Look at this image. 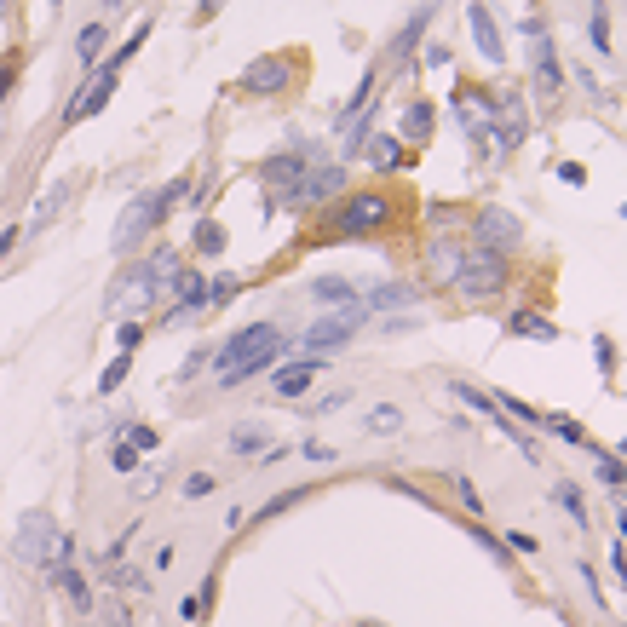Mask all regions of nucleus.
I'll list each match as a JSON object with an SVG mask.
<instances>
[{"instance_id": "9d476101", "label": "nucleus", "mask_w": 627, "mask_h": 627, "mask_svg": "<svg viewBox=\"0 0 627 627\" xmlns=\"http://www.w3.org/2000/svg\"><path fill=\"white\" fill-rule=\"evenodd\" d=\"M340 196H346V162H311L305 179L294 185V196L282 202V213H317L328 202H340Z\"/></svg>"}, {"instance_id": "774afa93", "label": "nucleus", "mask_w": 627, "mask_h": 627, "mask_svg": "<svg viewBox=\"0 0 627 627\" xmlns=\"http://www.w3.org/2000/svg\"><path fill=\"white\" fill-rule=\"evenodd\" d=\"M110 6H116V0H110Z\"/></svg>"}, {"instance_id": "cd10ccee", "label": "nucleus", "mask_w": 627, "mask_h": 627, "mask_svg": "<svg viewBox=\"0 0 627 627\" xmlns=\"http://www.w3.org/2000/svg\"><path fill=\"white\" fill-rule=\"evenodd\" d=\"M587 41H593L599 58L616 52V41H610V6H604V0H593V12H587Z\"/></svg>"}, {"instance_id": "69168bd1", "label": "nucleus", "mask_w": 627, "mask_h": 627, "mask_svg": "<svg viewBox=\"0 0 627 627\" xmlns=\"http://www.w3.org/2000/svg\"><path fill=\"white\" fill-rule=\"evenodd\" d=\"M47 6H52V12H58V6H64V0H47Z\"/></svg>"}, {"instance_id": "864d4df0", "label": "nucleus", "mask_w": 627, "mask_h": 627, "mask_svg": "<svg viewBox=\"0 0 627 627\" xmlns=\"http://www.w3.org/2000/svg\"><path fill=\"white\" fill-rule=\"evenodd\" d=\"M576 576H581V587H587V599H593V604H604V587H599V576H593L587 564H576Z\"/></svg>"}, {"instance_id": "79ce46f5", "label": "nucleus", "mask_w": 627, "mask_h": 627, "mask_svg": "<svg viewBox=\"0 0 627 627\" xmlns=\"http://www.w3.org/2000/svg\"><path fill=\"white\" fill-rule=\"evenodd\" d=\"M346 403H351V392H346V386H340V392H323V397H317V403H305V415H311V420H323V415H340Z\"/></svg>"}, {"instance_id": "423d86ee", "label": "nucleus", "mask_w": 627, "mask_h": 627, "mask_svg": "<svg viewBox=\"0 0 627 627\" xmlns=\"http://www.w3.org/2000/svg\"><path fill=\"white\" fill-rule=\"evenodd\" d=\"M524 41H530V93L541 110H553L558 98H564V81H570V70H564V58H558L553 47V29H547V18L541 12H530L524 18Z\"/></svg>"}, {"instance_id": "680f3d73", "label": "nucleus", "mask_w": 627, "mask_h": 627, "mask_svg": "<svg viewBox=\"0 0 627 627\" xmlns=\"http://www.w3.org/2000/svg\"><path fill=\"white\" fill-rule=\"evenodd\" d=\"M219 6H225V0H196V24H208V18H219Z\"/></svg>"}, {"instance_id": "6ab92c4d", "label": "nucleus", "mask_w": 627, "mask_h": 627, "mask_svg": "<svg viewBox=\"0 0 627 627\" xmlns=\"http://www.w3.org/2000/svg\"><path fill=\"white\" fill-rule=\"evenodd\" d=\"M432 133H438V104L432 98H409L403 116H397V139L409 150H420V144H432Z\"/></svg>"}, {"instance_id": "c756f323", "label": "nucleus", "mask_w": 627, "mask_h": 627, "mask_svg": "<svg viewBox=\"0 0 627 627\" xmlns=\"http://www.w3.org/2000/svg\"><path fill=\"white\" fill-rule=\"evenodd\" d=\"M64 202H70V179H58V185H52L47 196H41V208H35V219H29V231H47L52 219L64 213Z\"/></svg>"}, {"instance_id": "37998d69", "label": "nucleus", "mask_w": 627, "mask_h": 627, "mask_svg": "<svg viewBox=\"0 0 627 627\" xmlns=\"http://www.w3.org/2000/svg\"><path fill=\"white\" fill-rule=\"evenodd\" d=\"M144 41H150V18H144V24L133 29V35H127V41H121L116 52H110V64H116V70H127V58H133V52H139Z\"/></svg>"}, {"instance_id": "f704fd0d", "label": "nucleus", "mask_w": 627, "mask_h": 627, "mask_svg": "<svg viewBox=\"0 0 627 627\" xmlns=\"http://www.w3.org/2000/svg\"><path fill=\"white\" fill-rule=\"evenodd\" d=\"M104 576H110V587H121V593H150V576L133 570V564H104Z\"/></svg>"}, {"instance_id": "de8ad7c7", "label": "nucleus", "mask_w": 627, "mask_h": 627, "mask_svg": "<svg viewBox=\"0 0 627 627\" xmlns=\"http://www.w3.org/2000/svg\"><path fill=\"white\" fill-rule=\"evenodd\" d=\"M208 363H213V346H196V351L185 357V363H179V380H196V374L208 369Z\"/></svg>"}, {"instance_id": "3c124183", "label": "nucleus", "mask_w": 627, "mask_h": 627, "mask_svg": "<svg viewBox=\"0 0 627 627\" xmlns=\"http://www.w3.org/2000/svg\"><path fill=\"white\" fill-rule=\"evenodd\" d=\"M156 489H162V472H133V495H139V501H150Z\"/></svg>"}, {"instance_id": "b1692460", "label": "nucleus", "mask_w": 627, "mask_h": 627, "mask_svg": "<svg viewBox=\"0 0 627 627\" xmlns=\"http://www.w3.org/2000/svg\"><path fill=\"white\" fill-rule=\"evenodd\" d=\"M507 334H518V340H558V323L547 311H535V305H518L507 317Z\"/></svg>"}, {"instance_id": "7c9ffc66", "label": "nucleus", "mask_w": 627, "mask_h": 627, "mask_svg": "<svg viewBox=\"0 0 627 627\" xmlns=\"http://www.w3.org/2000/svg\"><path fill=\"white\" fill-rule=\"evenodd\" d=\"M363 426H369L374 438H392V432H403V409L397 403H374L369 415H363Z\"/></svg>"}, {"instance_id": "09e8293b", "label": "nucleus", "mask_w": 627, "mask_h": 627, "mask_svg": "<svg viewBox=\"0 0 627 627\" xmlns=\"http://www.w3.org/2000/svg\"><path fill=\"white\" fill-rule=\"evenodd\" d=\"M139 340H144V323H139V317H121V328H116V346H121V351H133Z\"/></svg>"}, {"instance_id": "412c9836", "label": "nucleus", "mask_w": 627, "mask_h": 627, "mask_svg": "<svg viewBox=\"0 0 627 627\" xmlns=\"http://www.w3.org/2000/svg\"><path fill=\"white\" fill-rule=\"evenodd\" d=\"M357 156H363L374 173H403V167H409V144L397 139V133H369V144H363Z\"/></svg>"}, {"instance_id": "052dcab7", "label": "nucleus", "mask_w": 627, "mask_h": 627, "mask_svg": "<svg viewBox=\"0 0 627 627\" xmlns=\"http://www.w3.org/2000/svg\"><path fill=\"white\" fill-rule=\"evenodd\" d=\"M179 616H185V622H202V599H196V593H190V599H179Z\"/></svg>"}, {"instance_id": "c9c22d12", "label": "nucleus", "mask_w": 627, "mask_h": 627, "mask_svg": "<svg viewBox=\"0 0 627 627\" xmlns=\"http://www.w3.org/2000/svg\"><path fill=\"white\" fill-rule=\"evenodd\" d=\"M127 374H133V351H116V363H110V369L98 374V397H116Z\"/></svg>"}, {"instance_id": "f8f14e48", "label": "nucleus", "mask_w": 627, "mask_h": 627, "mask_svg": "<svg viewBox=\"0 0 627 627\" xmlns=\"http://www.w3.org/2000/svg\"><path fill=\"white\" fill-rule=\"evenodd\" d=\"M294 70H300L294 52H265V58H254L248 70L236 75V87H242L248 98H282L288 87H294Z\"/></svg>"}, {"instance_id": "0e129e2a", "label": "nucleus", "mask_w": 627, "mask_h": 627, "mask_svg": "<svg viewBox=\"0 0 627 627\" xmlns=\"http://www.w3.org/2000/svg\"><path fill=\"white\" fill-rule=\"evenodd\" d=\"M616 541L627 547V512H622V507H616Z\"/></svg>"}, {"instance_id": "0eeeda50", "label": "nucleus", "mask_w": 627, "mask_h": 627, "mask_svg": "<svg viewBox=\"0 0 627 627\" xmlns=\"http://www.w3.org/2000/svg\"><path fill=\"white\" fill-rule=\"evenodd\" d=\"M369 323V305H340V311H323L317 323L305 328L300 340H294V357H334V351L351 346V334Z\"/></svg>"}, {"instance_id": "603ef678", "label": "nucleus", "mask_w": 627, "mask_h": 627, "mask_svg": "<svg viewBox=\"0 0 627 627\" xmlns=\"http://www.w3.org/2000/svg\"><path fill=\"white\" fill-rule=\"evenodd\" d=\"M576 87H581L587 98H610V93L599 87V75H593V70H581V64H576Z\"/></svg>"}, {"instance_id": "49530a36", "label": "nucleus", "mask_w": 627, "mask_h": 627, "mask_svg": "<svg viewBox=\"0 0 627 627\" xmlns=\"http://www.w3.org/2000/svg\"><path fill=\"white\" fill-rule=\"evenodd\" d=\"M449 489L461 495V507H466V512H484V495L472 489V478H461V472H455V478H449Z\"/></svg>"}, {"instance_id": "4be33fe9", "label": "nucleus", "mask_w": 627, "mask_h": 627, "mask_svg": "<svg viewBox=\"0 0 627 627\" xmlns=\"http://www.w3.org/2000/svg\"><path fill=\"white\" fill-rule=\"evenodd\" d=\"M47 587H58V593H64V599L75 604V610H81V616H93V581L81 576V570H75V564H52L47 570Z\"/></svg>"}, {"instance_id": "4d7b16f0", "label": "nucleus", "mask_w": 627, "mask_h": 627, "mask_svg": "<svg viewBox=\"0 0 627 627\" xmlns=\"http://www.w3.org/2000/svg\"><path fill=\"white\" fill-rule=\"evenodd\" d=\"M593 346H599V369L610 374V369H616V346H610V334H599V340H593Z\"/></svg>"}, {"instance_id": "5701e85b", "label": "nucleus", "mask_w": 627, "mask_h": 627, "mask_svg": "<svg viewBox=\"0 0 627 627\" xmlns=\"http://www.w3.org/2000/svg\"><path fill=\"white\" fill-rule=\"evenodd\" d=\"M225 449H231L236 461H259V455L271 449V426H265V420H236L231 438H225Z\"/></svg>"}, {"instance_id": "f03ea898", "label": "nucleus", "mask_w": 627, "mask_h": 627, "mask_svg": "<svg viewBox=\"0 0 627 627\" xmlns=\"http://www.w3.org/2000/svg\"><path fill=\"white\" fill-rule=\"evenodd\" d=\"M397 219V202L386 190H346L340 202L323 208V236L328 242H363V236H380Z\"/></svg>"}, {"instance_id": "c03bdc74", "label": "nucleus", "mask_w": 627, "mask_h": 627, "mask_svg": "<svg viewBox=\"0 0 627 627\" xmlns=\"http://www.w3.org/2000/svg\"><path fill=\"white\" fill-rule=\"evenodd\" d=\"M139 461H144V455H139V449H133V443H110V466H116V472H127V478H133V472H139Z\"/></svg>"}, {"instance_id": "8fccbe9b", "label": "nucleus", "mask_w": 627, "mask_h": 627, "mask_svg": "<svg viewBox=\"0 0 627 627\" xmlns=\"http://www.w3.org/2000/svg\"><path fill=\"white\" fill-rule=\"evenodd\" d=\"M18 70H24L18 58H0V104L12 98V87H18Z\"/></svg>"}, {"instance_id": "4c0bfd02", "label": "nucleus", "mask_w": 627, "mask_h": 627, "mask_svg": "<svg viewBox=\"0 0 627 627\" xmlns=\"http://www.w3.org/2000/svg\"><path fill=\"white\" fill-rule=\"evenodd\" d=\"M599 484L622 501L627 495V461H616V455H599Z\"/></svg>"}, {"instance_id": "9b49d317", "label": "nucleus", "mask_w": 627, "mask_h": 627, "mask_svg": "<svg viewBox=\"0 0 627 627\" xmlns=\"http://www.w3.org/2000/svg\"><path fill=\"white\" fill-rule=\"evenodd\" d=\"M116 87H121V70L104 58L98 70L81 75V87L70 93V104H64V127H81V121L104 116V110H110V98H116Z\"/></svg>"}, {"instance_id": "58836bf2", "label": "nucleus", "mask_w": 627, "mask_h": 627, "mask_svg": "<svg viewBox=\"0 0 627 627\" xmlns=\"http://www.w3.org/2000/svg\"><path fill=\"white\" fill-rule=\"evenodd\" d=\"M541 420H547V426H553V432H558L564 443H576V449H593V455H599V443L587 438V432H581V426H576L570 415H541Z\"/></svg>"}, {"instance_id": "aec40b11", "label": "nucleus", "mask_w": 627, "mask_h": 627, "mask_svg": "<svg viewBox=\"0 0 627 627\" xmlns=\"http://www.w3.org/2000/svg\"><path fill=\"white\" fill-rule=\"evenodd\" d=\"M363 305H369V317L374 311H409V305H420V288L403 277H380L363 288Z\"/></svg>"}, {"instance_id": "2f4dec72", "label": "nucleus", "mask_w": 627, "mask_h": 627, "mask_svg": "<svg viewBox=\"0 0 627 627\" xmlns=\"http://www.w3.org/2000/svg\"><path fill=\"white\" fill-rule=\"evenodd\" d=\"M553 501L570 512V518H576V530H587V501H581V484H570V478H564V484H553Z\"/></svg>"}, {"instance_id": "5fc2aeb1", "label": "nucleus", "mask_w": 627, "mask_h": 627, "mask_svg": "<svg viewBox=\"0 0 627 627\" xmlns=\"http://www.w3.org/2000/svg\"><path fill=\"white\" fill-rule=\"evenodd\" d=\"M18 236H24V225H6V231H0V265L12 259V248H18Z\"/></svg>"}, {"instance_id": "7ed1b4c3", "label": "nucleus", "mask_w": 627, "mask_h": 627, "mask_svg": "<svg viewBox=\"0 0 627 627\" xmlns=\"http://www.w3.org/2000/svg\"><path fill=\"white\" fill-rule=\"evenodd\" d=\"M185 196H190V173L167 179L162 190H144V196H133V202H127V213L116 219V231H110V248H116V254H139L144 236L162 231V219H167L173 208H179Z\"/></svg>"}, {"instance_id": "f3484780", "label": "nucleus", "mask_w": 627, "mask_h": 627, "mask_svg": "<svg viewBox=\"0 0 627 627\" xmlns=\"http://www.w3.org/2000/svg\"><path fill=\"white\" fill-rule=\"evenodd\" d=\"M466 29H472V47L484 52L489 70H507V41H501V24H495V12H489L484 0L466 6Z\"/></svg>"}, {"instance_id": "ddd939ff", "label": "nucleus", "mask_w": 627, "mask_h": 627, "mask_svg": "<svg viewBox=\"0 0 627 627\" xmlns=\"http://www.w3.org/2000/svg\"><path fill=\"white\" fill-rule=\"evenodd\" d=\"M466 236H472V248H495V254H518L524 248V225L507 208H478L466 219Z\"/></svg>"}, {"instance_id": "dca6fc26", "label": "nucleus", "mask_w": 627, "mask_h": 627, "mask_svg": "<svg viewBox=\"0 0 627 627\" xmlns=\"http://www.w3.org/2000/svg\"><path fill=\"white\" fill-rule=\"evenodd\" d=\"M524 133H530L524 93H495V133H489V144H495V150H518Z\"/></svg>"}, {"instance_id": "a211bd4d", "label": "nucleus", "mask_w": 627, "mask_h": 627, "mask_svg": "<svg viewBox=\"0 0 627 627\" xmlns=\"http://www.w3.org/2000/svg\"><path fill=\"white\" fill-rule=\"evenodd\" d=\"M317 374H323V357H288V363L271 369V392H277L282 403H300V397L311 392Z\"/></svg>"}, {"instance_id": "2eb2a0df", "label": "nucleus", "mask_w": 627, "mask_h": 627, "mask_svg": "<svg viewBox=\"0 0 627 627\" xmlns=\"http://www.w3.org/2000/svg\"><path fill=\"white\" fill-rule=\"evenodd\" d=\"M167 300H173V311L162 317L167 328H179V323H190V317H202V311H208V277H202L196 265H185V271L173 277V288H167Z\"/></svg>"}, {"instance_id": "e433bc0d", "label": "nucleus", "mask_w": 627, "mask_h": 627, "mask_svg": "<svg viewBox=\"0 0 627 627\" xmlns=\"http://www.w3.org/2000/svg\"><path fill=\"white\" fill-rule=\"evenodd\" d=\"M305 495H311V484H294V489H282V495H271V501H265V507L254 512V518H259V524H265V518H282V512H288V507H300Z\"/></svg>"}, {"instance_id": "a19ab883", "label": "nucleus", "mask_w": 627, "mask_h": 627, "mask_svg": "<svg viewBox=\"0 0 627 627\" xmlns=\"http://www.w3.org/2000/svg\"><path fill=\"white\" fill-rule=\"evenodd\" d=\"M466 535H472V541H478V547H484V553L495 558V564H512L507 541H501V535H495V530H484V524H472V530H466Z\"/></svg>"}, {"instance_id": "c85d7f7f", "label": "nucleus", "mask_w": 627, "mask_h": 627, "mask_svg": "<svg viewBox=\"0 0 627 627\" xmlns=\"http://www.w3.org/2000/svg\"><path fill=\"white\" fill-rule=\"evenodd\" d=\"M461 248H466V242H432V282H438V288H449V282H455Z\"/></svg>"}, {"instance_id": "e2e57ef3", "label": "nucleus", "mask_w": 627, "mask_h": 627, "mask_svg": "<svg viewBox=\"0 0 627 627\" xmlns=\"http://www.w3.org/2000/svg\"><path fill=\"white\" fill-rule=\"evenodd\" d=\"M104 627H133V616H127L121 604H110V616H104Z\"/></svg>"}, {"instance_id": "393cba45", "label": "nucleus", "mask_w": 627, "mask_h": 627, "mask_svg": "<svg viewBox=\"0 0 627 627\" xmlns=\"http://www.w3.org/2000/svg\"><path fill=\"white\" fill-rule=\"evenodd\" d=\"M311 300H323L328 311H340V305H363V288L351 277H311Z\"/></svg>"}, {"instance_id": "f257e3e1", "label": "nucleus", "mask_w": 627, "mask_h": 627, "mask_svg": "<svg viewBox=\"0 0 627 627\" xmlns=\"http://www.w3.org/2000/svg\"><path fill=\"white\" fill-rule=\"evenodd\" d=\"M294 357V340H288V328L277 323H248L236 328L231 340H219L213 346V380L231 392V386H248V380H259V374H271L277 363H288Z\"/></svg>"}, {"instance_id": "4468645a", "label": "nucleus", "mask_w": 627, "mask_h": 627, "mask_svg": "<svg viewBox=\"0 0 627 627\" xmlns=\"http://www.w3.org/2000/svg\"><path fill=\"white\" fill-rule=\"evenodd\" d=\"M438 12H443V0H420L415 12H409V24L397 29L392 47H386V64H392V70H409V64H415V47L426 41V29L438 24Z\"/></svg>"}, {"instance_id": "a18cd8bd", "label": "nucleus", "mask_w": 627, "mask_h": 627, "mask_svg": "<svg viewBox=\"0 0 627 627\" xmlns=\"http://www.w3.org/2000/svg\"><path fill=\"white\" fill-rule=\"evenodd\" d=\"M300 455H305L311 466H334V461H340V449H334V443H323V438H305Z\"/></svg>"}, {"instance_id": "1a4fd4ad", "label": "nucleus", "mask_w": 627, "mask_h": 627, "mask_svg": "<svg viewBox=\"0 0 627 627\" xmlns=\"http://www.w3.org/2000/svg\"><path fill=\"white\" fill-rule=\"evenodd\" d=\"M449 110H455V121H461L472 156L489 162V156H495V144H489V133H495V93H484V87H455Z\"/></svg>"}, {"instance_id": "473e14b6", "label": "nucleus", "mask_w": 627, "mask_h": 627, "mask_svg": "<svg viewBox=\"0 0 627 627\" xmlns=\"http://www.w3.org/2000/svg\"><path fill=\"white\" fill-rule=\"evenodd\" d=\"M116 438H121V443H133L139 455H156V449H162V432H156V426H144V420H133V426H121Z\"/></svg>"}, {"instance_id": "39448f33", "label": "nucleus", "mask_w": 627, "mask_h": 627, "mask_svg": "<svg viewBox=\"0 0 627 627\" xmlns=\"http://www.w3.org/2000/svg\"><path fill=\"white\" fill-rule=\"evenodd\" d=\"M507 282H512V259L507 254H495V248H472V242H466L449 288H455L466 305H489V300L507 294Z\"/></svg>"}, {"instance_id": "6e6552de", "label": "nucleus", "mask_w": 627, "mask_h": 627, "mask_svg": "<svg viewBox=\"0 0 627 627\" xmlns=\"http://www.w3.org/2000/svg\"><path fill=\"white\" fill-rule=\"evenodd\" d=\"M167 294L162 282L144 271V259H133V265H121V277L110 282V294H104V311L110 317H144V311H156Z\"/></svg>"}, {"instance_id": "bb28decb", "label": "nucleus", "mask_w": 627, "mask_h": 627, "mask_svg": "<svg viewBox=\"0 0 627 627\" xmlns=\"http://www.w3.org/2000/svg\"><path fill=\"white\" fill-rule=\"evenodd\" d=\"M190 248H196L202 259H225V248H231V231H225L213 213H202V219H196V231H190Z\"/></svg>"}, {"instance_id": "20e7f679", "label": "nucleus", "mask_w": 627, "mask_h": 627, "mask_svg": "<svg viewBox=\"0 0 627 627\" xmlns=\"http://www.w3.org/2000/svg\"><path fill=\"white\" fill-rule=\"evenodd\" d=\"M12 553L35 564V570H52V564H75V535L58 530V518L47 507H29L18 518V535H12Z\"/></svg>"}, {"instance_id": "13d9d810", "label": "nucleus", "mask_w": 627, "mask_h": 627, "mask_svg": "<svg viewBox=\"0 0 627 627\" xmlns=\"http://www.w3.org/2000/svg\"><path fill=\"white\" fill-rule=\"evenodd\" d=\"M610 570H616V581H622V587H627V547H622V541L610 547Z\"/></svg>"}, {"instance_id": "72a5a7b5", "label": "nucleus", "mask_w": 627, "mask_h": 627, "mask_svg": "<svg viewBox=\"0 0 627 627\" xmlns=\"http://www.w3.org/2000/svg\"><path fill=\"white\" fill-rule=\"evenodd\" d=\"M236 294H242V277H236V271H219V277H208V311L231 305Z\"/></svg>"}, {"instance_id": "bf43d9fd", "label": "nucleus", "mask_w": 627, "mask_h": 627, "mask_svg": "<svg viewBox=\"0 0 627 627\" xmlns=\"http://www.w3.org/2000/svg\"><path fill=\"white\" fill-rule=\"evenodd\" d=\"M420 64H432V70H443V64H449V47H443V41H432V47H426V58H420Z\"/></svg>"}, {"instance_id": "ea45409f", "label": "nucleus", "mask_w": 627, "mask_h": 627, "mask_svg": "<svg viewBox=\"0 0 627 627\" xmlns=\"http://www.w3.org/2000/svg\"><path fill=\"white\" fill-rule=\"evenodd\" d=\"M213 489H219V478H213V472H202V466H196V472H185V484H179V495H185V501H208Z\"/></svg>"}, {"instance_id": "338daca9", "label": "nucleus", "mask_w": 627, "mask_h": 627, "mask_svg": "<svg viewBox=\"0 0 627 627\" xmlns=\"http://www.w3.org/2000/svg\"><path fill=\"white\" fill-rule=\"evenodd\" d=\"M622 219H627V202H622Z\"/></svg>"}, {"instance_id": "6e6d98bb", "label": "nucleus", "mask_w": 627, "mask_h": 627, "mask_svg": "<svg viewBox=\"0 0 627 627\" xmlns=\"http://www.w3.org/2000/svg\"><path fill=\"white\" fill-rule=\"evenodd\" d=\"M558 179H564V185H587V167H581V162H558Z\"/></svg>"}, {"instance_id": "a878e982", "label": "nucleus", "mask_w": 627, "mask_h": 627, "mask_svg": "<svg viewBox=\"0 0 627 627\" xmlns=\"http://www.w3.org/2000/svg\"><path fill=\"white\" fill-rule=\"evenodd\" d=\"M104 52H110V24L93 18V24L75 35V58H81V70H98V64H104Z\"/></svg>"}]
</instances>
